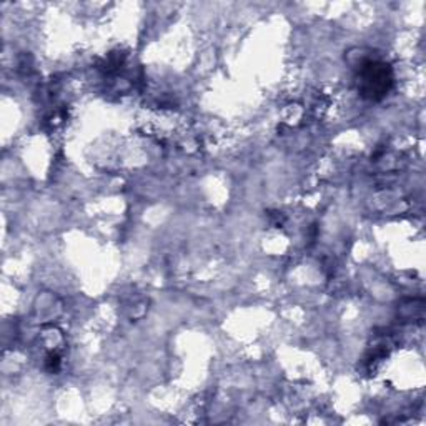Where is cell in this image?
Returning <instances> with one entry per match:
<instances>
[{
  "mask_svg": "<svg viewBox=\"0 0 426 426\" xmlns=\"http://www.w3.org/2000/svg\"><path fill=\"white\" fill-rule=\"evenodd\" d=\"M395 87V73L383 60H365L357 73L360 97L368 102H381Z\"/></svg>",
  "mask_w": 426,
  "mask_h": 426,
  "instance_id": "cell-1",
  "label": "cell"
},
{
  "mask_svg": "<svg viewBox=\"0 0 426 426\" xmlns=\"http://www.w3.org/2000/svg\"><path fill=\"white\" fill-rule=\"evenodd\" d=\"M59 367H60L59 355H49V358H47V368H49L50 372H57Z\"/></svg>",
  "mask_w": 426,
  "mask_h": 426,
  "instance_id": "cell-2",
  "label": "cell"
}]
</instances>
